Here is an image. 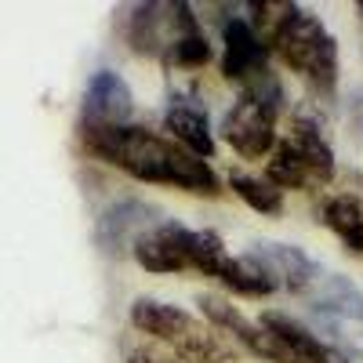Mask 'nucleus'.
I'll return each mask as SVG.
<instances>
[{
	"label": "nucleus",
	"mask_w": 363,
	"mask_h": 363,
	"mask_svg": "<svg viewBox=\"0 0 363 363\" xmlns=\"http://www.w3.org/2000/svg\"><path fill=\"white\" fill-rule=\"evenodd\" d=\"M77 142L87 157H95L116 171L131 174L135 182L149 186H167L193 196H218L222 178L207 160L178 145L171 135L149 131L142 124H120V128H77Z\"/></svg>",
	"instance_id": "f257e3e1"
},
{
	"label": "nucleus",
	"mask_w": 363,
	"mask_h": 363,
	"mask_svg": "<svg viewBox=\"0 0 363 363\" xmlns=\"http://www.w3.org/2000/svg\"><path fill=\"white\" fill-rule=\"evenodd\" d=\"M135 262L145 272H160V277H174V272H200V277L222 284L233 294L244 298H265L277 294L272 280L262 272V265L244 251L233 255L225 247V240L211 229H189L182 222L164 218L153 225L145 236H138V244L131 247Z\"/></svg>",
	"instance_id": "f03ea898"
},
{
	"label": "nucleus",
	"mask_w": 363,
	"mask_h": 363,
	"mask_svg": "<svg viewBox=\"0 0 363 363\" xmlns=\"http://www.w3.org/2000/svg\"><path fill=\"white\" fill-rule=\"evenodd\" d=\"M247 22L265 40L269 55L301 77L320 99H330L338 87V40L320 22L316 11L294 4V0H255L247 4Z\"/></svg>",
	"instance_id": "7ed1b4c3"
},
{
	"label": "nucleus",
	"mask_w": 363,
	"mask_h": 363,
	"mask_svg": "<svg viewBox=\"0 0 363 363\" xmlns=\"http://www.w3.org/2000/svg\"><path fill=\"white\" fill-rule=\"evenodd\" d=\"M128 48L135 55L160 58L164 66H174V69H200L211 62V44L193 8L182 4V0L135 4L128 15Z\"/></svg>",
	"instance_id": "20e7f679"
},
{
	"label": "nucleus",
	"mask_w": 363,
	"mask_h": 363,
	"mask_svg": "<svg viewBox=\"0 0 363 363\" xmlns=\"http://www.w3.org/2000/svg\"><path fill=\"white\" fill-rule=\"evenodd\" d=\"M338 171L335 160V145H330L327 131H323V120L309 109V106H298L291 116V128L284 131V138H277L272 153L265 160V178L284 189L294 193H309L327 186Z\"/></svg>",
	"instance_id": "39448f33"
},
{
	"label": "nucleus",
	"mask_w": 363,
	"mask_h": 363,
	"mask_svg": "<svg viewBox=\"0 0 363 363\" xmlns=\"http://www.w3.org/2000/svg\"><path fill=\"white\" fill-rule=\"evenodd\" d=\"M131 327L153 338L167 352L196 363H236L233 345L218 335L207 320L193 316L189 309L171 306L157 298H135L131 301Z\"/></svg>",
	"instance_id": "423d86ee"
},
{
	"label": "nucleus",
	"mask_w": 363,
	"mask_h": 363,
	"mask_svg": "<svg viewBox=\"0 0 363 363\" xmlns=\"http://www.w3.org/2000/svg\"><path fill=\"white\" fill-rule=\"evenodd\" d=\"M287 106V91L277 73H262L244 84L240 99L222 116V142L244 160H262L277 145V124Z\"/></svg>",
	"instance_id": "0eeeda50"
},
{
	"label": "nucleus",
	"mask_w": 363,
	"mask_h": 363,
	"mask_svg": "<svg viewBox=\"0 0 363 363\" xmlns=\"http://www.w3.org/2000/svg\"><path fill=\"white\" fill-rule=\"evenodd\" d=\"M313 301L316 335H327L330 345L342 349L349 359L363 356V291L338 272H320V280L306 294Z\"/></svg>",
	"instance_id": "6e6552de"
},
{
	"label": "nucleus",
	"mask_w": 363,
	"mask_h": 363,
	"mask_svg": "<svg viewBox=\"0 0 363 363\" xmlns=\"http://www.w3.org/2000/svg\"><path fill=\"white\" fill-rule=\"evenodd\" d=\"M200 313H203V320L218 330V335L229 342H236V345H244L251 356H258L262 363H301L272 330L262 323V320H251V316H244L229 298H222V294H200Z\"/></svg>",
	"instance_id": "1a4fd4ad"
},
{
	"label": "nucleus",
	"mask_w": 363,
	"mask_h": 363,
	"mask_svg": "<svg viewBox=\"0 0 363 363\" xmlns=\"http://www.w3.org/2000/svg\"><path fill=\"white\" fill-rule=\"evenodd\" d=\"M120 124H135V95L120 73L99 69L84 87L77 128H120Z\"/></svg>",
	"instance_id": "9d476101"
},
{
	"label": "nucleus",
	"mask_w": 363,
	"mask_h": 363,
	"mask_svg": "<svg viewBox=\"0 0 363 363\" xmlns=\"http://www.w3.org/2000/svg\"><path fill=\"white\" fill-rule=\"evenodd\" d=\"M269 62H272V55H269L265 40L255 33V26L240 15L225 18V26H222V77L244 87L247 80L269 73L272 69Z\"/></svg>",
	"instance_id": "9b49d317"
},
{
	"label": "nucleus",
	"mask_w": 363,
	"mask_h": 363,
	"mask_svg": "<svg viewBox=\"0 0 363 363\" xmlns=\"http://www.w3.org/2000/svg\"><path fill=\"white\" fill-rule=\"evenodd\" d=\"M247 255L262 265L272 287L284 294H298V298H306L323 272L320 262H313L301 247H291V244H251Z\"/></svg>",
	"instance_id": "f8f14e48"
},
{
	"label": "nucleus",
	"mask_w": 363,
	"mask_h": 363,
	"mask_svg": "<svg viewBox=\"0 0 363 363\" xmlns=\"http://www.w3.org/2000/svg\"><path fill=\"white\" fill-rule=\"evenodd\" d=\"M164 215L157 207H149L142 200H120L109 211H102L99 218V244L106 255H128L138 236H145L153 225H160Z\"/></svg>",
	"instance_id": "ddd939ff"
},
{
	"label": "nucleus",
	"mask_w": 363,
	"mask_h": 363,
	"mask_svg": "<svg viewBox=\"0 0 363 363\" xmlns=\"http://www.w3.org/2000/svg\"><path fill=\"white\" fill-rule=\"evenodd\" d=\"M164 124H167L171 138L178 145H186L189 153H196L200 160L215 157L218 145H215V131H211V116H207V106L196 95L174 91L167 99V109H164Z\"/></svg>",
	"instance_id": "4468645a"
},
{
	"label": "nucleus",
	"mask_w": 363,
	"mask_h": 363,
	"mask_svg": "<svg viewBox=\"0 0 363 363\" xmlns=\"http://www.w3.org/2000/svg\"><path fill=\"white\" fill-rule=\"evenodd\" d=\"M272 335H277L301 363H352L342 349H335L327 338H320L313 327H306V323H298L294 316H287V313H277V309H265L262 316H258Z\"/></svg>",
	"instance_id": "2eb2a0df"
},
{
	"label": "nucleus",
	"mask_w": 363,
	"mask_h": 363,
	"mask_svg": "<svg viewBox=\"0 0 363 363\" xmlns=\"http://www.w3.org/2000/svg\"><path fill=\"white\" fill-rule=\"evenodd\" d=\"M320 222L335 233L352 255H363V200L356 193H330L320 203Z\"/></svg>",
	"instance_id": "dca6fc26"
},
{
	"label": "nucleus",
	"mask_w": 363,
	"mask_h": 363,
	"mask_svg": "<svg viewBox=\"0 0 363 363\" xmlns=\"http://www.w3.org/2000/svg\"><path fill=\"white\" fill-rule=\"evenodd\" d=\"M229 189L244 200L251 211H258V215H280V211H284V193L272 186L269 178L233 171V174H229Z\"/></svg>",
	"instance_id": "f3484780"
},
{
	"label": "nucleus",
	"mask_w": 363,
	"mask_h": 363,
	"mask_svg": "<svg viewBox=\"0 0 363 363\" xmlns=\"http://www.w3.org/2000/svg\"><path fill=\"white\" fill-rule=\"evenodd\" d=\"M124 363H196V359H182L167 349H157V345H135L128 349V359Z\"/></svg>",
	"instance_id": "a211bd4d"
},
{
	"label": "nucleus",
	"mask_w": 363,
	"mask_h": 363,
	"mask_svg": "<svg viewBox=\"0 0 363 363\" xmlns=\"http://www.w3.org/2000/svg\"><path fill=\"white\" fill-rule=\"evenodd\" d=\"M356 11H359V22H363V0H359V4H356Z\"/></svg>",
	"instance_id": "6ab92c4d"
}]
</instances>
